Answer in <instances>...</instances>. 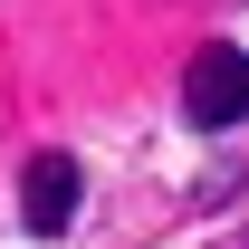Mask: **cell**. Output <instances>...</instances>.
Here are the masks:
<instances>
[{
  "label": "cell",
  "mask_w": 249,
  "mask_h": 249,
  "mask_svg": "<svg viewBox=\"0 0 249 249\" xmlns=\"http://www.w3.org/2000/svg\"><path fill=\"white\" fill-rule=\"evenodd\" d=\"M230 249H249V240H230Z\"/></svg>",
  "instance_id": "3957f363"
},
{
  "label": "cell",
  "mask_w": 249,
  "mask_h": 249,
  "mask_svg": "<svg viewBox=\"0 0 249 249\" xmlns=\"http://www.w3.org/2000/svg\"><path fill=\"white\" fill-rule=\"evenodd\" d=\"M182 115L201 124V134H230V124L249 115V48H230V38L192 48V67H182Z\"/></svg>",
  "instance_id": "6da1fadb"
},
{
  "label": "cell",
  "mask_w": 249,
  "mask_h": 249,
  "mask_svg": "<svg viewBox=\"0 0 249 249\" xmlns=\"http://www.w3.org/2000/svg\"><path fill=\"white\" fill-rule=\"evenodd\" d=\"M19 220H29V240H58L67 220H77V163L67 154H29V173H19Z\"/></svg>",
  "instance_id": "7a4b0ae2"
}]
</instances>
